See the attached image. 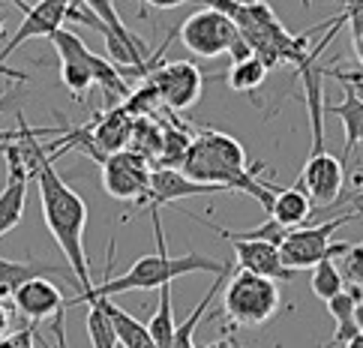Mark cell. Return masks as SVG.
<instances>
[{
	"label": "cell",
	"instance_id": "obj_40",
	"mask_svg": "<svg viewBox=\"0 0 363 348\" xmlns=\"http://www.w3.org/2000/svg\"><path fill=\"white\" fill-rule=\"evenodd\" d=\"M301 4H303V6H309V0H301Z\"/></svg>",
	"mask_w": 363,
	"mask_h": 348
},
{
	"label": "cell",
	"instance_id": "obj_2",
	"mask_svg": "<svg viewBox=\"0 0 363 348\" xmlns=\"http://www.w3.org/2000/svg\"><path fill=\"white\" fill-rule=\"evenodd\" d=\"M150 219H153V235H157V255H141L123 276H111V267H114V240H111L108 262H106V279L90 291H82V294H75L72 301H67V309L75 303H84L90 298H114V294H126V291H153V288H162L186 274H225V270H231V262L207 259V255H199V252L168 255L160 211H150Z\"/></svg>",
	"mask_w": 363,
	"mask_h": 348
},
{
	"label": "cell",
	"instance_id": "obj_18",
	"mask_svg": "<svg viewBox=\"0 0 363 348\" xmlns=\"http://www.w3.org/2000/svg\"><path fill=\"white\" fill-rule=\"evenodd\" d=\"M313 198L306 196V192L301 186H285V189H277V196H274V204H270V219L274 223H279L282 228H301L306 225L309 219H313Z\"/></svg>",
	"mask_w": 363,
	"mask_h": 348
},
{
	"label": "cell",
	"instance_id": "obj_20",
	"mask_svg": "<svg viewBox=\"0 0 363 348\" xmlns=\"http://www.w3.org/2000/svg\"><path fill=\"white\" fill-rule=\"evenodd\" d=\"M360 301H363V288L360 286H345L336 298L328 301V313L336 321V333H333L336 345H345L357 333V327H354V306Z\"/></svg>",
	"mask_w": 363,
	"mask_h": 348
},
{
	"label": "cell",
	"instance_id": "obj_22",
	"mask_svg": "<svg viewBox=\"0 0 363 348\" xmlns=\"http://www.w3.org/2000/svg\"><path fill=\"white\" fill-rule=\"evenodd\" d=\"M174 315H172V282L160 288V306L147 321V333L157 342V348H172L174 345Z\"/></svg>",
	"mask_w": 363,
	"mask_h": 348
},
{
	"label": "cell",
	"instance_id": "obj_23",
	"mask_svg": "<svg viewBox=\"0 0 363 348\" xmlns=\"http://www.w3.org/2000/svg\"><path fill=\"white\" fill-rule=\"evenodd\" d=\"M87 303V337H90V348H118V333L111 327V318L102 306V298H90Z\"/></svg>",
	"mask_w": 363,
	"mask_h": 348
},
{
	"label": "cell",
	"instance_id": "obj_12",
	"mask_svg": "<svg viewBox=\"0 0 363 348\" xmlns=\"http://www.w3.org/2000/svg\"><path fill=\"white\" fill-rule=\"evenodd\" d=\"M6 157V186L0 192V237L9 235L21 219H24V201H28V186H30V172L18 150V138L4 147Z\"/></svg>",
	"mask_w": 363,
	"mask_h": 348
},
{
	"label": "cell",
	"instance_id": "obj_13",
	"mask_svg": "<svg viewBox=\"0 0 363 348\" xmlns=\"http://www.w3.org/2000/svg\"><path fill=\"white\" fill-rule=\"evenodd\" d=\"M211 192H225L223 186H213V184H199V180L186 177L184 172H174V169H153L150 174V192L145 204L138 211H160L162 204H172L180 198H192V196H211Z\"/></svg>",
	"mask_w": 363,
	"mask_h": 348
},
{
	"label": "cell",
	"instance_id": "obj_11",
	"mask_svg": "<svg viewBox=\"0 0 363 348\" xmlns=\"http://www.w3.org/2000/svg\"><path fill=\"white\" fill-rule=\"evenodd\" d=\"M150 84L157 87L160 99L165 102L172 111H186L189 106H196L201 99V72L199 67H192L189 60H174V63H165V67L153 69L150 75Z\"/></svg>",
	"mask_w": 363,
	"mask_h": 348
},
{
	"label": "cell",
	"instance_id": "obj_14",
	"mask_svg": "<svg viewBox=\"0 0 363 348\" xmlns=\"http://www.w3.org/2000/svg\"><path fill=\"white\" fill-rule=\"evenodd\" d=\"M231 249H235V262L240 270L246 274H255V276H264V279H274V282H291L294 279V270H289L282 264V255L279 247L267 240H240V237H228Z\"/></svg>",
	"mask_w": 363,
	"mask_h": 348
},
{
	"label": "cell",
	"instance_id": "obj_9",
	"mask_svg": "<svg viewBox=\"0 0 363 348\" xmlns=\"http://www.w3.org/2000/svg\"><path fill=\"white\" fill-rule=\"evenodd\" d=\"M313 204H318L321 211H333L340 208L342 201V189H345V162L333 153L321 150V153H309V159L301 172V180H297Z\"/></svg>",
	"mask_w": 363,
	"mask_h": 348
},
{
	"label": "cell",
	"instance_id": "obj_8",
	"mask_svg": "<svg viewBox=\"0 0 363 348\" xmlns=\"http://www.w3.org/2000/svg\"><path fill=\"white\" fill-rule=\"evenodd\" d=\"M177 36L192 55L199 57H219L228 55L235 40L240 36L238 24L231 21L228 16L216 9H199L177 28Z\"/></svg>",
	"mask_w": 363,
	"mask_h": 348
},
{
	"label": "cell",
	"instance_id": "obj_16",
	"mask_svg": "<svg viewBox=\"0 0 363 348\" xmlns=\"http://www.w3.org/2000/svg\"><path fill=\"white\" fill-rule=\"evenodd\" d=\"M48 276H63L75 286V276L72 270L67 267H57V264H45V262H16V259H0V301H9L24 282L30 279H48Z\"/></svg>",
	"mask_w": 363,
	"mask_h": 348
},
{
	"label": "cell",
	"instance_id": "obj_35",
	"mask_svg": "<svg viewBox=\"0 0 363 348\" xmlns=\"http://www.w3.org/2000/svg\"><path fill=\"white\" fill-rule=\"evenodd\" d=\"M354 327H357V330H363V301L354 306Z\"/></svg>",
	"mask_w": 363,
	"mask_h": 348
},
{
	"label": "cell",
	"instance_id": "obj_37",
	"mask_svg": "<svg viewBox=\"0 0 363 348\" xmlns=\"http://www.w3.org/2000/svg\"><path fill=\"white\" fill-rule=\"evenodd\" d=\"M4 28H6V9L0 6V40H4Z\"/></svg>",
	"mask_w": 363,
	"mask_h": 348
},
{
	"label": "cell",
	"instance_id": "obj_21",
	"mask_svg": "<svg viewBox=\"0 0 363 348\" xmlns=\"http://www.w3.org/2000/svg\"><path fill=\"white\" fill-rule=\"evenodd\" d=\"M264 79H267V63L262 57H255V55L231 63V69L225 75L228 87L238 90V94H255V90L264 84Z\"/></svg>",
	"mask_w": 363,
	"mask_h": 348
},
{
	"label": "cell",
	"instance_id": "obj_29",
	"mask_svg": "<svg viewBox=\"0 0 363 348\" xmlns=\"http://www.w3.org/2000/svg\"><path fill=\"white\" fill-rule=\"evenodd\" d=\"M18 99H21V94H6L4 99H0V111L18 106ZM16 138H18V130H0V150H4L6 145H12Z\"/></svg>",
	"mask_w": 363,
	"mask_h": 348
},
{
	"label": "cell",
	"instance_id": "obj_6",
	"mask_svg": "<svg viewBox=\"0 0 363 348\" xmlns=\"http://www.w3.org/2000/svg\"><path fill=\"white\" fill-rule=\"evenodd\" d=\"M357 219V213H342V216H333L328 223H318V225H301V228H291L285 240L279 243V255H282V264L289 270H313L321 259H328L330 252V237L333 231H340L345 223Z\"/></svg>",
	"mask_w": 363,
	"mask_h": 348
},
{
	"label": "cell",
	"instance_id": "obj_36",
	"mask_svg": "<svg viewBox=\"0 0 363 348\" xmlns=\"http://www.w3.org/2000/svg\"><path fill=\"white\" fill-rule=\"evenodd\" d=\"M211 348H238V345H235V342H231V339L225 337V339H216V342H213Z\"/></svg>",
	"mask_w": 363,
	"mask_h": 348
},
{
	"label": "cell",
	"instance_id": "obj_34",
	"mask_svg": "<svg viewBox=\"0 0 363 348\" xmlns=\"http://www.w3.org/2000/svg\"><path fill=\"white\" fill-rule=\"evenodd\" d=\"M342 348H363V330H357V333H354V337H352V339H348V342H345Z\"/></svg>",
	"mask_w": 363,
	"mask_h": 348
},
{
	"label": "cell",
	"instance_id": "obj_24",
	"mask_svg": "<svg viewBox=\"0 0 363 348\" xmlns=\"http://www.w3.org/2000/svg\"><path fill=\"white\" fill-rule=\"evenodd\" d=\"M228 274H231V270H225V274H216V279L211 282V288L204 291V298L199 301V306L192 309V313L177 325V330H174V345H172V348H196V342H192V333H196L199 321L204 318V309L213 303V298L219 294V288H223V279H225Z\"/></svg>",
	"mask_w": 363,
	"mask_h": 348
},
{
	"label": "cell",
	"instance_id": "obj_26",
	"mask_svg": "<svg viewBox=\"0 0 363 348\" xmlns=\"http://www.w3.org/2000/svg\"><path fill=\"white\" fill-rule=\"evenodd\" d=\"M340 274L345 279V286H360L363 288V243H348V249L336 259Z\"/></svg>",
	"mask_w": 363,
	"mask_h": 348
},
{
	"label": "cell",
	"instance_id": "obj_28",
	"mask_svg": "<svg viewBox=\"0 0 363 348\" xmlns=\"http://www.w3.org/2000/svg\"><path fill=\"white\" fill-rule=\"evenodd\" d=\"M33 337H36V325H28V327H21V330L0 339V348H36Z\"/></svg>",
	"mask_w": 363,
	"mask_h": 348
},
{
	"label": "cell",
	"instance_id": "obj_3",
	"mask_svg": "<svg viewBox=\"0 0 363 348\" xmlns=\"http://www.w3.org/2000/svg\"><path fill=\"white\" fill-rule=\"evenodd\" d=\"M184 174L199 180V184H213L228 189L246 192L250 198H255L264 211H270L277 189L274 184L258 180V172H264V162L250 165L246 162V150L240 147V141L228 133L216 130H201L196 141H189V150L184 157Z\"/></svg>",
	"mask_w": 363,
	"mask_h": 348
},
{
	"label": "cell",
	"instance_id": "obj_19",
	"mask_svg": "<svg viewBox=\"0 0 363 348\" xmlns=\"http://www.w3.org/2000/svg\"><path fill=\"white\" fill-rule=\"evenodd\" d=\"M102 306H106L111 327L118 333V342L123 348H157V342H153V337L147 333V325H141L135 315H129L126 309L111 303V298H102Z\"/></svg>",
	"mask_w": 363,
	"mask_h": 348
},
{
	"label": "cell",
	"instance_id": "obj_39",
	"mask_svg": "<svg viewBox=\"0 0 363 348\" xmlns=\"http://www.w3.org/2000/svg\"><path fill=\"white\" fill-rule=\"evenodd\" d=\"M318 348H336V342H333V339H328V342H321Z\"/></svg>",
	"mask_w": 363,
	"mask_h": 348
},
{
	"label": "cell",
	"instance_id": "obj_32",
	"mask_svg": "<svg viewBox=\"0 0 363 348\" xmlns=\"http://www.w3.org/2000/svg\"><path fill=\"white\" fill-rule=\"evenodd\" d=\"M9 327H12V315H9V309H6V301H0V339L12 333Z\"/></svg>",
	"mask_w": 363,
	"mask_h": 348
},
{
	"label": "cell",
	"instance_id": "obj_25",
	"mask_svg": "<svg viewBox=\"0 0 363 348\" xmlns=\"http://www.w3.org/2000/svg\"><path fill=\"white\" fill-rule=\"evenodd\" d=\"M309 288H313L315 298H321L328 303L330 298H336L342 288H345V279L340 274V267H336L333 259H321L315 267H313V276H309Z\"/></svg>",
	"mask_w": 363,
	"mask_h": 348
},
{
	"label": "cell",
	"instance_id": "obj_4",
	"mask_svg": "<svg viewBox=\"0 0 363 348\" xmlns=\"http://www.w3.org/2000/svg\"><path fill=\"white\" fill-rule=\"evenodd\" d=\"M51 45H55L57 57H60V82L63 87L69 90V94L84 102V94L94 84H99L102 90H106V96L114 102V99H129V84H126V75L114 67L111 60L94 55L82 36H75L72 30H57L55 36H51Z\"/></svg>",
	"mask_w": 363,
	"mask_h": 348
},
{
	"label": "cell",
	"instance_id": "obj_7",
	"mask_svg": "<svg viewBox=\"0 0 363 348\" xmlns=\"http://www.w3.org/2000/svg\"><path fill=\"white\" fill-rule=\"evenodd\" d=\"M99 165H102V189H106L111 198L133 201L135 208L145 204L147 192H150V174H153L145 153L121 150V153L106 157Z\"/></svg>",
	"mask_w": 363,
	"mask_h": 348
},
{
	"label": "cell",
	"instance_id": "obj_5",
	"mask_svg": "<svg viewBox=\"0 0 363 348\" xmlns=\"http://www.w3.org/2000/svg\"><path fill=\"white\" fill-rule=\"evenodd\" d=\"M219 306L223 309L213 313V318L225 315L231 327H258L279 313L282 294L274 279L238 270V274L225 282V294H223V303Z\"/></svg>",
	"mask_w": 363,
	"mask_h": 348
},
{
	"label": "cell",
	"instance_id": "obj_17",
	"mask_svg": "<svg viewBox=\"0 0 363 348\" xmlns=\"http://www.w3.org/2000/svg\"><path fill=\"white\" fill-rule=\"evenodd\" d=\"M324 111L336 114L345 126V153H342V162H345L348 157H352V150L357 147V141H363V96H360V90L354 84L342 82V102L340 106L324 102Z\"/></svg>",
	"mask_w": 363,
	"mask_h": 348
},
{
	"label": "cell",
	"instance_id": "obj_30",
	"mask_svg": "<svg viewBox=\"0 0 363 348\" xmlns=\"http://www.w3.org/2000/svg\"><path fill=\"white\" fill-rule=\"evenodd\" d=\"M189 0H141V16H145V6H153V9H174V6H184Z\"/></svg>",
	"mask_w": 363,
	"mask_h": 348
},
{
	"label": "cell",
	"instance_id": "obj_27",
	"mask_svg": "<svg viewBox=\"0 0 363 348\" xmlns=\"http://www.w3.org/2000/svg\"><path fill=\"white\" fill-rule=\"evenodd\" d=\"M333 18L340 24H348V28H352V45H354V55H357L360 72H363V9L340 12V16H333Z\"/></svg>",
	"mask_w": 363,
	"mask_h": 348
},
{
	"label": "cell",
	"instance_id": "obj_10",
	"mask_svg": "<svg viewBox=\"0 0 363 348\" xmlns=\"http://www.w3.org/2000/svg\"><path fill=\"white\" fill-rule=\"evenodd\" d=\"M12 4L24 12V18L18 24V30L9 36L4 51H0V67L6 63V57L12 55V51L21 48L28 40H40V36L51 40V36L63 28V21H67V12L72 6V0H36L33 6H28L24 0H12Z\"/></svg>",
	"mask_w": 363,
	"mask_h": 348
},
{
	"label": "cell",
	"instance_id": "obj_1",
	"mask_svg": "<svg viewBox=\"0 0 363 348\" xmlns=\"http://www.w3.org/2000/svg\"><path fill=\"white\" fill-rule=\"evenodd\" d=\"M33 180H36V186H40L43 219H45L55 243L60 247L63 259L69 262V270L75 276V288H79V294L90 291L94 288V279H90V262H87V252H84V228H87L84 198L57 174L55 157L48 153V147L40 157Z\"/></svg>",
	"mask_w": 363,
	"mask_h": 348
},
{
	"label": "cell",
	"instance_id": "obj_38",
	"mask_svg": "<svg viewBox=\"0 0 363 348\" xmlns=\"http://www.w3.org/2000/svg\"><path fill=\"white\" fill-rule=\"evenodd\" d=\"M231 4H238V6H252V4H258V0H231Z\"/></svg>",
	"mask_w": 363,
	"mask_h": 348
},
{
	"label": "cell",
	"instance_id": "obj_33",
	"mask_svg": "<svg viewBox=\"0 0 363 348\" xmlns=\"http://www.w3.org/2000/svg\"><path fill=\"white\" fill-rule=\"evenodd\" d=\"M342 4V12H354V9H363V0H340Z\"/></svg>",
	"mask_w": 363,
	"mask_h": 348
},
{
	"label": "cell",
	"instance_id": "obj_31",
	"mask_svg": "<svg viewBox=\"0 0 363 348\" xmlns=\"http://www.w3.org/2000/svg\"><path fill=\"white\" fill-rule=\"evenodd\" d=\"M63 315H67V309H60L55 315V339H57V348H69L67 345V327H63Z\"/></svg>",
	"mask_w": 363,
	"mask_h": 348
},
{
	"label": "cell",
	"instance_id": "obj_15",
	"mask_svg": "<svg viewBox=\"0 0 363 348\" xmlns=\"http://www.w3.org/2000/svg\"><path fill=\"white\" fill-rule=\"evenodd\" d=\"M12 303L18 306L24 318H30V325H40L45 318H55L60 309H67V298L60 288L48 279H30L12 294Z\"/></svg>",
	"mask_w": 363,
	"mask_h": 348
}]
</instances>
